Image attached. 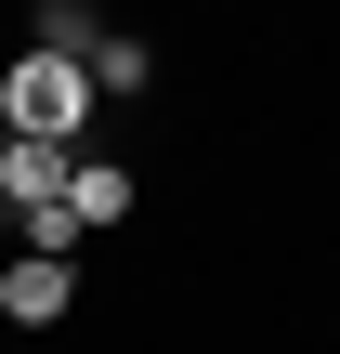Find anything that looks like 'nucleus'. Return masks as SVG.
<instances>
[{
  "mask_svg": "<svg viewBox=\"0 0 340 354\" xmlns=\"http://www.w3.org/2000/svg\"><path fill=\"white\" fill-rule=\"evenodd\" d=\"M0 342H13V328H0Z\"/></svg>",
  "mask_w": 340,
  "mask_h": 354,
  "instance_id": "0eeeda50",
  "label": "nucleus"
},
{
  "mask_svg": "<svg viewBox=\"0 0 340 354\" xmlns=\"http://www.w3.org/2000/svg\"><path fill=\"white\" fill-rule=\"evenodd\" d=\"M92 92H118V105H131V92H157V53L105 26V39H92Z\"/></svg>",
  "mask_w": 340,
  "mask_h": 354,
  "instance_id": "39448f33",
  "label": "nucleus"
},
{
  "mask_svg": "<svg viewBox=\"0 0 340 354\" xmlns=\"http://www.w3.org/2000/svg\"><path fill=\"white\" fill-rule=\"evenodd\" d=\"M92 39H105V13H92V0H52L26 53H66V66H92Z\"/></svg>",
  "mask_w": 340,
  "mask_h": 354,
  "instance_id": "423d86ee",
  "label": "nucleus"
},
{
  "mask_svg": "<svg viewBox=\"0 0 340 354\" xmlns=\"http://www.w3.org/2000/svg\"><path fill=\"white\" fill-rule=\"evenodd\" d=\"M131 210H144L131 158H92V145H79V171H66V223H79V236H118Z\"/></svg>",
  "mask_w": 340,
  "mask_h": 354,
  "instance_id": "f03ea898",
  "label": "nucleus"
},
{
  "mask_svg": "<svg viewBox=\"0 0 340 354\" xmlns=\"http://www.w3.org/2000/svg\"><path fill=\"white\" fill-rule=\"evenodd\" d=\"M66 171H79V145H13L0 131V210L26 223V210H66Z\"/></svg>",
  "mask_w": 340,
  "mask_h": 354,
  "instance_id": "20e7f679",
  "label": "nucleus"
},
{
  "mask_svg": "<svg viewBox=\"0 0 340 354\" xmlns=\"http://www.w3.org/2000/svg\"><path fill=\"white\" fill-rule=\"evenodd\" d=\"M92 105H105V92H92V66H66V53H13V66H0V131H13V145H79Z\"/></svg>",
  "mask_w": 340,
  "mask_h": 354,
  "instance_id": "f257e3e1",
  "label": "nucleus"
},
{
  "mask_svg": "<svg viewBox=\"0 0 340 354\" xmlns=\"http://www.w3.org/2000/svg\"><path fill=\"white\" fill-rule=\"evenodd\" d=\"M66 302H79V263H0V328H66Z\"/></svg>",
  "mask_w": 340,
  "mask_h": 354,
  "instance_id": "7ed1b4c3",
  "label": "nucleus"
}]
</instances>
